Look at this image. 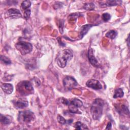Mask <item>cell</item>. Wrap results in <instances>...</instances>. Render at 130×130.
<instances>
[{
  "label": "cell",
  "instance_id": "1",
  "mask_svg": "<svg viewBox=\"0 0 130 130\" xmlns=\"http://www.w3.org/2000/svg\"><path fill=\"white\" fill-rule=\"evenodd\" d=\"M104 106V102L101 99H96L93 101L90 108V113L94 120H99L101 118L103 114Z\"/></svg>",
  "mask_w": 130,
  "mask_h": 130
},
{
  "label": "cell",
  "instance_id": "2",
  "mask_svg": "<svg viewBox=\"0 0 130 130\" xmlns=\"http://www.w3.org/2000/svg\"><path fill=\"white\" fill-rule=\"evenodd\" d=\"M72 52L69 49H64L60 51L57 55L56 61L58 66L61 68H64L68 61L73 58Z\"/></svg>",
  "mask_w": 130,
  "mask_h": 130
},
{
  "label": "cell",
  "instance_id": "3",
  "mask_svg": "<svg viewBox=\"0 0 130 130\" xmlns=\"http://www.w3.org/2000/svg\"><path fill=\"white\" fill-rule=\"evenodd\" d=\"M16 89L17 92L23 96L32 94L34 92L32 84L28 81H22L19 82L17 85Z\"/></svg>",
  "mask_w": 130,
  "mask_h": 130
},
{
  "label": "cell",
  "instance_id": "4",
  "mask_svg": "<svg viewBox=\"0 0 130 130\" xmlns=\"http://www.w3.org/2000/svg\"><path fill=\"white\" fill-rule=\"evenodd\" d=\"M35 118L34 113L30 110L19 111L18 115V120L20 122H30Z\"/></svg>",
  "mask_w": 130,
  "mask_h": 130
},
{
  "label": "cell",
  "instance_id": "5",
  "mask_svg": "<svg viewBox=\"0 0 130 130\" xmlns=\"http://www.w3.org/2000/svg\"><path fill=\"white\" fill-rule=\"evenodd\" d=\"M15 46L22 55L30 53L32 50L33 48L32 45L30 43L24 41H20L17 43Z\"/></svg>",
  "mask_w": 130,
  "mask_h": 130
},
{
  "label": "cell",
  "instance_id": "6",
  "mask_svg": "<svg viewBox=\"0 0 130 130\" xmlns=\"http://www.w3.org/2000/svg\"><path fill=\"white\" fill-rule=\"evenodd\" d=\"M62 82L64 88L67 90H71L78 85L76 79L71 76L65 77L63 79Z\"/></svg>",
  "mask_w": 130,
  "mask_h": 130
},
{
  "label": "cell",
  "instance_id": "7",
  "mask_svg": "<svg viewBox=\"0 0 130 130\" xmlns=\"http://www.w3.org/2000/svg\"><path fill=\"white\" fill-rule=\"evenodd\" d=\"M6 15L8 18L11 19H17L21 17V14L19 10L15 8H11L7 10Z\"/></svg>",
  "mask_w": 130,
  "mask_h": 130
},
{
  "label": "cell",
  "instance_id": "8",
  "mask_svg": "<svg viewBox=\"0 0 130 130\" xmlns=\"http://www.w3.org/2000/svg\"><path fill=\"white\" fill-rule=\"evenodd\" d=\"M86 85L94 90H99L102 88V84L100 81L93 79L88 80L86 83Z\"/></svg>",
  "mask_w": 130,
  "mask_h": 130
},
{
  "label": "cell",
  "instance_id": "9",
  "mask_svg": "<svg viewBox=\"0 0 130 130\" xmlns=\"http://www.w3.org/2000/svg\"><path fill=\"white\" fill-rule=\"evenodd\" d=\"M88 58L90 63L94 67L99 68L100 67V64L97 60V59L94 56V54L93 53V50L91 48H89L88 50L87 53Z\"/></svg>",
  "mask_w": 130,
  "mask_h": 130
},
{
  "label": "cell",
  "instance_id": "10",
  "mask_svg": "<svg viewBox=\"0 0 130 130\" xmlns=\"http://www.w3.org/2000/svg\"><path fill=\"white\" fill-rule=\"evenodd\" d=\"M28 105V103L27 101L22 99H20L18 100L14 103L15 106L16 108H19V109H23V108H26L27 107Z\"/></svg>",
  "mask_w": 130,
  "mask_h": 130
},
{
  "label": "cell",
  "instance_id": "11",
  "mask_svg": "<svg viewBox=\"0 0 130 130\" xmlns=\"http://www.w3.org/2000/svg\"><path fill=\"white\" fill-rule=\"evenodd\" d=\"M1 88L3 91L6 94H10L13 91V86L10 83H4L2 85Z\"/></svg>",
  "mask_w": 130,
  "mask_h": 130
},
{
  "label": "cell",
  "instance_id": "12",
  "mask_svg": "<svg viewBox=\"0 0 130 130\" xmlns=\"http://www.w3.org/2000/svg\"><path fill=\"white\" fill-rule=\"evenodd\" d=\"M93 26V25L91 24H86L82 26L81 27V30L80 31V35L79 37L80 38H82L86 34V33L88 32L89 29Z\"/></svg>",
  "mask_w": 130,
  "mask_h": 130
},
{
  "label": "cell",
  "instance_id": "13",
  "mask_svg": "<svg viewBox=\"0 0 130 130\" xmlns=\"http://www.w3.org/2000/svg\"><path fill=\"white\" fill-rule=\"evenodd\" d=\"M122 3L120 1H107L105 3H102L100 5L102 7H107V6H116L119 4H121Z\"/></svg>",
  "mask_w": 130,
  "mask_h": 130
},
{
  "label": "cell",
  "instance_id": "14",
  "mask_svg": "<svg viewBox=\"0 0 130 130\" xmlns=\"http://www.w3.org/2000/svg\"><path fill=\"white\" fill-rule=\"evenodd\" d=\"M74 127L76 129H88V128L87 127V126L85 124L82 123L80 121H77L75 122L74 124Z\"/></svg>",
  "mask_w": 130,
  "mask_h": 130
},
{
  "label": "cell",
  "instance_id": "15",
  "mask_svg": "<svg viewBox=\"0 0 130 130\" xmlns=\"http://www.w3.org/2000/svg\"><path fill=\"white\" fill-rule=\"evenodd\" d=\"M124 95V92L121 88H118L115 90L113 95V98L116 99L118 98H122Z\"/></svg>",
  "mask_w": 130,
  "mask_h": 130
},
{
  "label": "cell",
  "instance_id": "16",
  "mask_svg": "<svg viewBox=\"0 0 130 130\" xmlns=\"http://www.w3.org/2000/svg\"><path fill=\"white\" fill-rule=\"evenodd\" d=\"M0 120L2 124L6 125V124H9L11 122V120L9 118H8L7 116L3 115V114H1L0 116Z\"/></svg>",
  "mask_w": 130,
  "mask_h": 130
},
{
  "label": "cell",
  "instance_id": "17",
  "mask_svg": "<svg viewBox=\"0 0 130 130\" xmlns=\"http://www.w3.org/2000/svg\"><path fill=\"white\" fill-rule=\"evenodd\" d=\"M117 35V32L115 30H110L109 31H108L106 34V37L111 39H114L115 38V37Z\"/></svg>",
  "mask_w": 130,
  "mask_h": 130
},
{
  "label": "cell",
  "instance_id": "18",
  "mask_svg": "<svg viewBox=\"0 0 130 130\" xmlns=\"http://www.w3.org/2000/svg\"><path fill=\"white\" fill-rule=\"evenodd\" d=\"M70 103L78 108L81 107L83 105L82 102L78 99H74L70 102Z\"/></svg>",
  "mask_w": 130,
  "mask_h": 130
},
{
  "label": "cell",
  "instance_id": "19",
  "mask_svg": "<svg viewBox=\"0 0 130 130\" xmlns=\"http://www.w3.org/2000/svg\"><path fill=\"white\" fill-rule=\"evenodd\" d=\"M31 6V2L29 1H23L21 4V8L23 10L29 9Z\"/></svg>",
  "mask_w": 130,
  "mask_h": 130
},
{
  "label": "cell",
  "instance_id": "20",
  "mask_svg": "<svg viewBox=\"0 0 130 130\" xmlns=\"http://www.w3.org/2000/svg\"><path fill=\"white\" fill-rule=\"evenodd\" d=\"M1 61L3 64L6 65H8L11 63V60L8 57L4 55L1 56Z\"/></svg>",
  "mask_w": 130,
  "mask_h": 130
},
{
  "label": "cell",
  "instance_id": "21",
  "mask_svg": "<svg viewBox=\"0 0 130 130\" xmlns=\"http://www.w3.org/2000/svg\"><path fill=\"white\" fill-rule=\"evenodd\" d=\"M83 8L87 10H94L95 6L93 3H85L83 5Z\"/></svg>",
  "mask_w": 130,
  "mask_h": 130
},
{
  "label": "cell",
  "instance_id": "22",
  "mask_svg": "<svg viewBox=\"0 0 130 130\" xmlns=\"http://www.w3.org/2000/svg\"><path fill=\"white\" fill-rule=\"evenodd\" d=\"M69 111L73 113H77L78 112V108L76 107L73 104H71L70 102V103L69 104Z\"/></svg>",
  "mask_w": 130,
  "mask_h": 130
},
{
  "label": "cell",
  "instance_id": "23",
  "mask_svg": "<svg viewBox=\"0 0 130 130\" xmlns=\"http://www.w3.org/2000/svg\"><path fill=\"white\" fill-rule=\"evenodd\" d=\"M102 17V19L104 20V21L107 22L110 19L111 15L108 13H105L103 14Z\"/></svg>",
  "mask_w": 130,
  "mask_h": 130
},
{
  "label": "cell",
  "instance_id": "24",
  "mask_svg": "<svg viewBox=\"0 0 130 130\" xmlns=\"http://www.w3.org/2000/svg\"><path fill=\"white\" fill-rule=\"evenodd\" d=\"M30 9H27L24 10V18L26 19V20H28L29 17H30Z\"/></svg>",
  "mask_w": 130,
  "mask_h": 130
},
{
  "label": "cell",
  "instance_id": "25",
  "mask_svg": "<svg viewBox=\"0 0 130 130\" xmlns=\"http://www.w3.org/2000/svg\"><path fill=\"white\" fill-rule=\"evenodd\" d=\"M57 119L58 122L61 124H64L67 123V120L61 115H58L57 117Z\"/></svg>",
  "mask_w": 130,
  "mask_h": 130
},
{
  "label": "cell",
  "instance_id": "26",
  "mask_svg": "<svg viewBox=\"0 0 130 130\" xmlns=\"http://www.w3.org/2000/svg\"><path fill=\"white\" fill-rule=\"evenodd\" d=\"M111 122H108L107 125V127L106 128V129H111Z\"/></svg>",
  "mask_w": 130,
  "mask_h": 130
}]
</instances>
